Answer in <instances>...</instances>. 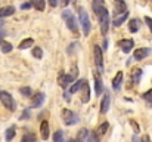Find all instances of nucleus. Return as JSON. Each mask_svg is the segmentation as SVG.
<instances>
[{
	"label": "nucleus",
	"mask_w": 152,
	"mask_h": 142,
	"mask_svg": "<svg viewBox=\"0 0 152 142\" xmlns=\"http://www.w3.org/2000/svg\"><path fill=\"white\" fill-rule=\"evenodd\" d=\"M62 19L65 21V24L69 28V31H72L74 36H78V22H77L74 13L71 10L65 9V10H62Z\"/></svg>",
	"instance_id": "1"
},
{
	"label": "nucleus",
	"mask_w": 152,
	"mask_h": 142,
	"mask_svg": "<svg viewBox=\"0 0 152 142\" xmlns=\"http://www.w3.org/2000/svg\"><path fill=\"white\" fill-rule=\"evenodd\" d=\"M80 25H81V28H83V33H84V36H89L90 34V28H92V25H90V18H89V13L86 12V9H80Z\"/></svg>",
	"instance_id": "2"
},
{
	"label": "nucleus",
	"mask_w": 152,
	"mask_h": 142,
	"mask_svg": "<svg viewBox=\"0 0 152 142\" xmlns=\"http://www.w3.org/2000/svg\"><path fill=\"white\" fill-rule=\"evenodd\" d=\"M62 120L66 126H72V124H77L78 123V116L71 111V110H62Z\"/></svg>",
	"instance_id": "3"
},
{
	"label": "nucleus",
	"mask_w": 152,
	"mask_h": 142,
	"mask_svg": "<svg viewBox=\"0 0 152 142\" xmlns=\"http://www.w3.org/2000/svg\"><path fill=\"white\" fill-rule=\"evenodd\" d=\"M98 19H99V24H101L102 34H103V36H106L108 28H109V12H108V9H106V7L102 10V13L98 16Z\"/></svg>",
	"instance_id": "4"
},
{
	"label": "nucleus",
	"mask_w": 152,
	"mask_h": 142,
	"mask_svg": "<svg viewBox=\"0 0 152 142\" xmlns=\"http://www.w3.org/2000/svg\"><path fill=\"white\" fill-rule=\"evenodd\" d=\"M77 76H78L77 68H74L71 74H64V73H62V74H61V77H59V85H61L62 88H68V85H69V83H72V82L77 79Z\"/></svg>",
	"instance_id": "5"
},
{
	"label": "nucleus",
	"mask_w": 152,
	"mask_h": 142,
	"mask_svg": "<svg viewBox=\"0 0 152 142\" xmlns=\"http://www.w3.org/2000/svg\"><path fill=\"white\" fill-rule=\"evenodd\" d=\"M0 99H1V102H3V107H6L9 111H15V108H16V105H15V101H13V98H12V95L9 93V92H0Z\"/></svg>",
	"instance_id": "6"
},
{
	"label": "nucleus",
	"mask_w": 152,
	"mask_h": 142,
	"mask_svg": "<svg viewBox=\"0 0 152 142\" xmlns=\"http://www.w3.org/2000/svg\"><path fill=\"white\" fill-rule=\"evenodd\" d=\"M93 53H95V62H96V67L99 68V71L103 70V55H102V49L101 46H95L93 49Z\"/></svg>",
	"instance_id": "7"
},
{
	"label": "nucleus",
	"mask_w": 152,
	"mask_h": 142,
	"mask_svg": "<svg viewBox=\"0 0 152 142\" xmlns=\"http://www.w3.org/2000/svg\"><path fill=\"white\" fill-rule=\"evenodd\" d=\"M127 12V4H126V1L124 0H115V3H114V13L117 15V16H120V15H123V13H126Z\"/></svg>",
	"instance_id": "8"
},
{
	"label": "nucleus",
	"mask_w": 152,
	"mask_h": 142,
	"mask_svg": "<svg viewBox=\"0 0 152 142\" xmlns=\"http://www.w3.org/2000/svg\"><path fill=\"white\" fill-rule=\"evenodd\" d=\"M149 53H151V49H148V47H139V49H136L133 52V58L136 61H140V59H145Z\"/></svg>",
	"instance_id": "9"
},
{
	"label": "nucleus",
	"mask_w": 152,
	"mask_h": 142,
	"mask_svg": "<svg viewBox=\"0 0 152 142\" xmlns=\"http://www.w3.org/2000/svg\"><path fill=\"white\" fill-rule=\"evenodd\" d=\"M118 45H120V47L123 49L124 53H129V52L134 47V42H133L132 39H124V40H121Z\"/></svg>",
	"instance_id": "10"
},
{
	"label": "nucleus",
	"mask_w": 152,
	"mask_h": 142,
	"mask_svg": "<svg viewBox=\"0 0 152 142\" xmlns=\"http://www.w3.org/2000/svg\"><path fill=\"white\" fill-rule=\"evenodd\" d=\"M95 92L96 95H99L103 92V85H102V77L99 73H95Z\"/></svg>",
	"instance_id": "11"
},
{
	"label": "nucleus",
	"mask_w": 152,
	"mask_h": 142,
	"mask_svg": "<svg viewBox=\"0 0 152 142\" xmlns=\"http://www.w3.org/2000/svg\"><path fill=\"white\" fill-rule=\"evenodd\" d=\"M92 9H93L95 15H96V16H99V15L102 13V10L105 9L103 0H93V3H92Z\"/></svg>",
	"instance_id": "12"
},
{
	"label": "nucleus",
	"mask_w": 152,
	"mask_h": 142,
	"mask_svg": "<svg viewBox=\"0 0 152 142\" xmlns=\"http://www.w3.org/2000/svg\"><path fill=\"white\" fill-rule=\"evenodd\" d=\"M109 104H111V96H109V93H105V96H103V99H102V102H101V113L102 114H106V113H108Z\"/></svg>",
	"instance_id": "13"
},
{
	"label": "nucleus",
	"mask_w": 152,
	"mask_h": 142,
	"mask_svg": "<svg viewBox=\"0 0 152 142\" xmlns=\"http://www.w3.org/2000/svg\"><path fill=\"white\" fill-rule=\"evenodd\" d=\"M43 102H45V93H37L31 101V107L33 108H39V107L43 105Z\"/></svg>",
	"instance_id": "14"
},
{
	"label": "nucleus",
	"mask_w": 152,
	"mask_h": 142,
	"mask_svg": "<svg viewBox=\"0 0 152 142\" xmlns=\"http://www.w3.org/2000/svg\"><path fill=\"white\" fill-rule=\"evenodd\" d=\"M123 77H124L123 71H118L117 76H115L114 80H112V88H114V90H118V89H120V86H121V83H123Z\"/></svg>",
	"instance_id": "15"
},
{
	"label": "nucleus",
	"mask_w": 152,
	"mask_h": 142,
	"mask_svg": "<svg viewBox=\"0 0 152 142\" xmlns=\"http://www.w3.org/2000/svg\"><path fill=\"white\" fill-rule=\"evenodd\" d=\"M40 135H42V139H49V123L45 120L42 121V126H40Z\"/></svg>",
	"instance_id": "16"
},
{
	"label": "nucleus",
	"mask_w": 152,
	"mask_h": 142,
	"mask_svg": "<svg viewBox=\"0 0 152 142\" xmlns=\"http://www.w3.org/2000/svg\"><path fill=\"white\" fill-rule=\"evenodd\" d=\"M83 96H81V101L86 104V102H89L90 101V86H89V83H87V80H86V83H84V86H83Z\"/></svg>",
	"instance_id": "17"
},
{
	"label": "nucleus",
	"mask_w": 152,
	"mask_h": 142,
	"mask_svg": "<svg viewBox=\"0 0 152 142\" xmlns=\"http://www.w3.org/2000/svg\"><path fill=\"white\" fill-rule=\"evenodd\" d=\"M15 13V7L13 6H4L0 9V18H6V16H10Z\"/></svg>",
	"instance_id": "18"
},
{
	"label": "nucleus",
	"mask_w": 152,
	"mask_h": 142,
	"mask_svg": "<svg viewBox=\"0 0 152 142\" xmlns=\"http://www.w3.org/2000/svg\"><path fill=\"white\" fill-rule=\"evenodd\" d=\"M140 28V21L139 19H130V22H129V30L132 31V33H136L137 30Z\"/></svg>",
	"instance_id": "19"
},
{
	"label": "nucleus",
	"mask_w": 152,
	"mask_h": 142,
	"mask_svg": "<svg viewBox=\"0 0 152 142\" xmlns=\"http://www.w3.org/2000/svg\"><path fill=\"white\" fill-rule=\"evenodd\" d=\"M84 83H86V80H78L77 83H74V85L69 88V93H75V92H78L80 89H83Z\"/></svg>",
	"instance_id": "20"
},
{
	"label": "nucleus",
	"mask_w": 152,
	"mask_h": 142,
	"mask_svg": "<svg viewBox=\"0 0 152 142\" xmlns=\"http://www.w3.org/2000/svg\"><path fill=\"white\" fill-rule=\"evenodd\" d=\"M108 129H109V124H108V123H102L101 126L96 129L95 135L99 138V136H102V135H105V133H106V130H108Z\"/></svg>",
	"instance_id": "21"
},
{
	"label": "nucleus",
	"mask_w": 152,
	"mask_h": 142,
	"mask_svg": "<svg viewBox=\"0 0 152 142\" xmlns=\"http://www.w3.org/2000/svg\"><path fill=\"white\" fill-rule=\"evenodd\" d=\"M127 16H129V12H126V13H123V15H120V16H115V18H114V25H115V27H120V25L127 19Z\"/></svg>",
	"instance_id": "22"
},
{
	"label": "nucleus",
	"mask_w": 152,
	"mask_h": 142,
	"mask_svg": "<svg viewBox=\"0 0 152 142\" xmlns=\"http://www.w3.org/2000/svg\"><path fill=\"white\" fill-rule=\"evenodd\" d=\"M15 135H16V127H15V126H10V127L6 130L4 138H6V141H12V139L15 138Z\"/></svg>",
	"instance_id": "23"
},
{
	"label": "nucleus",
	"mask_w": 152,
	"mask_h": 142,
	"mask_svg": "<svg viewBox=\"0 0 152 142\" xmlns=\"http://www.w3.org/2000/svg\"><path fill=\"white\" fill-rule=\"evenodd\" d=\"M89 138V130L87 129H81L80 132H78V135H77V141L78 142H86V139Z\"/></svg>",
	"instance_id": "24"
},
{
	"label": "nucleus",
	"mask_w": 152,
	"mask_h": 142,
	"mask_svg": "<svg viewBox=\"0 0 152 142\" xmlns=\"http://www.w3.org/2000/svg\"><path fill=\"white\" fill-rule=\"evenodd\" d=\"M31 3H33V6L37 9V10H45V7H46V1L45 0H30Z\"/></svg>",
	"instance_id": "25"
},
{
	"label": "nucleus",
	"mask_w": 152,
	"mask_h": 142,
	"mask_svg": "<svg viewBox=\"0 0 152 142\" xmlns=\"http://www.w3.org/2000/svg\"><path fill=\"white\" fill-rule=\"evenodd\" d=\"M140 77H142V70H134V71L132 73V80H133L134 85H139Z\"/></svg>",
	"instance_id": "26"
},
{
	"label": "nucleus",
	"mask_w": 152,
	"mask_h": 142,
	"mask_svg": "<svg viewBox=\"0 0 152 142\" xmlns=\"http://www.w3.org/2000/svg\"><path fill=\"white\" fill-rule=\"evenodd\" d=\"M33 45H34V40H33V39H25V40H22V42L19 43L18 47L24 50V49H27V47H31Z\"/></svg>",
	"instance_id": "27"
},
{
	"label": "nucleus",
	"mask_w": 152,
	"mask_h": 142,
	"mask_svg": "<svg viewBox=\"0 0 152 142\" xmlns=\"http://www.w3.org/2000/svg\"><path fill=\"white\" fill-rule=\"evenodd\" d=\"M0 46H1L0 49H1V52H3V53H9V52H10V50L13 49V46H12V45H10L9 42H3V43H1Z\"/></svg>",
	"instance_id": "28"
},
{
	"label": "nucleus",
	"mask_w": 152,
	"mask_h": 142,
	"mask_svg": "<svg viewBox=\"0 0 152 142\" xmlns=\"http://www.w3.org/2000/svg\"><path fill=\"white\" fill-rule=\"evenodd\" d=\"M21 142H36V135L34 133H25L22 136Z\"/></svg>",
	"instance_id": "29"
},
{
	"label": "nucleus",
	"mask_w": 152,
	"mask_h": 142,
	"mask_svg": "<svg viewBox=\"0 0 152 142\" xmlns=\"http://www.w3.org/2000/svg\"><path fill=\"white\" fill-rule=\"evenodd\" d=\"M33 56L37 58V59H42V58H43V50H42V47H33Z\"/></svg>",
	"instance_id": "30"
},
{
	"label": "nucleus",
	"mask_w": 152,
	"mask_h": 142,
	"mask_svg": "<svg viewBox=\"0 0 152 142\" xmlns=\"http://www.w3.org/2000/svg\"><path fill=\"white\" fill-rule=\"evenodd\" d=\"M62 138H64L62 130H58V132L53 133V142H62Z\"/></svg>",
	"instance_id": "31"
},
{
	"label": "nucleus",
	"mask_w": 152,
	"mask_h": 142,
	"mask_svg": "<svg viewBox=\"0 0 152 142\" xmlns=\"http://www.w3.org/2000/svg\"><path fill=\"white\" fill-rule=\"evenodd\" d=\"M143 99H145L146 102H149V105H152V89H149L148 92L143 93Z\"/></svg>",
	"instance_id": "32"
},
{
	"label": "nucleus",
	"mask_w": 152,
	"mask_h": 142,
	"mask_svg": "<svg viewBox=\"0 0 152 142\" xmlns=\"http://www.w3.org/2000/svg\"><path fill=\"white\" fill-rule=\"evenodd\" d=\"M19 92L24 95V96H31V88H28V86L25 88V86H24V88L19 89Z\"/></svg>",
	"instance_id": "33"
},
{
	"label": "nucleus",
	"mask_w": 152,
	"mask_h": 142,
	"mask_svg": "<svg viewBox=\"0 0 152 142\" xmlns=\"http://www.w3.org/2000/svg\"><path fill=\"white\" fill-rule=\"evenodd\" d=\"M87 142H99V138L95 135V133H92L90 136H89V139H87Z\"/></svg>",
	"instance_id": "34"
},
{
	"label": "nucleus",
	"mask_w": 152,
	"mask_h": 142,
	"mask_svg": "<svg viewBox=\"0 0 152 142\" xmlns=\"http://www.w3.org/2000/svg\"><path fill=\"white\" fill-rule=\"evenodd\" d=\"M31 6H33V3H31V1H27V3H22V4H21V9L25 10V9H30Z\"/></svg>",
	"instance_id": "35"
},
{
	"label": "nucleus",
	"mask_w": 152,
	"mask_h": 142,
	"mask_svg": "<svg viewBox=\"0 0 152 142\" xmlns=\"http://www.w3.org/2000/svg\"><path fill=\"white\" fill-rule=\"evenodd\" d=\"M28 117H30V111H28V110H25V111L22 113V116H21V120H27Z\"/></svg>",
	"instance_id": "36"
},
{
	"label": "nucleus",
	"mask_w": 152,
	"mask_h": 142,
	"mask_svg": "<svg viewBox=\"0 0 152 142\" xmlns=\"http://www.w3.org/2000/svg\"><path fill=\"white\" fill-rule=\"evenodd\" d=\"M145 22L148 24V27H149V30H151V31H152V19H151V18H149V16H146V18H145Z\"/></svg>",
	"instance_id": "37"
},
{
	"label": "nucleus",
	"mask_w": 152,
	"mask_h": 142,
	"mask_svg": "<svg viewBox=\"0 0 152 142\" xmlns=\"http://www.w3.org/2000/svg\"><path fill=\"white\" fill-rule=\"evenodd\" d=\"M49 1V4H50L52 7H56L58 6V0H48Z\"/></svg>",
	"instance_id": "38"
},
{
	"label": "nucleus",
	"mask_w": 152,
	"mask_h": 142,
	"mask_svg": "<svg viewBox=\"0 0 152 142\" xmlns=\"http://www.w3.org/2000/svg\"><path fill=\"white\" fill-rule=\"evenodd\" d=\"M130 124H132V126H133V127H134V132H136V133H137V132H139V127H137V124H136V123H134V121H133V120H132V121H130Z\"/></svg>",
	"instance_id": "39"
},
{
	"label": "nucleus",
	"mask_w": 152,
	"mask_h": 142,
	"mask_svg": "<svg viewBox=\"0 0 152 142\" xmlns=\"http://www.w3.org/2000/svg\"><path fill=\"white\" fill-rule=\"evenodd\" d=\"M133 142H143V139H140L137 136H133Z\"/></svg>",
	"instance_id": "40"
},
{
	"label": "nucleus",
	"mask_w": 152,
	"mask_h": 142,
	"mask_svg": "<svg viewBox=\"0 0 152 142\" xmlns=\"http://www.w3.org/2000/svg\"><path fill=\"white\" fill-rule=\"evenodd\" d=\"M61 3H62V6H66L69 3V0H61Z\"/></svg>",
	"instance_id": "41"
},
{
	"label": "nucleus",
	"mask_w": 152,
	"mask_h": 142,
	"mask_svg": "<svg viewBox=\"0 0 152 142\" xmlns=\"http://www.w3.org/2000/svg\"><path fill=\"white\" fill-rule=\"evenodd\" d=\"M142 139H143V142H151V139H149V136H148V135H146L145 138H142Z\"/></svg>",
	"instance_id": "42"
},
{
	"label": "nucleus",
	"mask_w": 152,
	"mask_h": 142,
	"mask_svg": "<svg viewBox=\"0 0 152 142\" xmlns=\"http://www.w3.org/2000/svg\"><path fill=\"white\" fill-rule=\"evenodd\" d=\"M3 36H4V34H3V33H0V45L3 43Z\"/></svg>",
	"instance_id": "43"
},
{
	"label": "nucleus",
	"mask_w": 152,
	"mask_h": 142,
	"mask_svg": "<svg viewBox=\"0 0 152 142\" xmlns=\"http://www.w3.org/2000/svg\"><path fill=\"white\" fill-rule=\"evenodd\" d=\"M3 24H4V22H3V18H0V28L3 27Z\"/></svg>",
	"instance_id": "44"
},
{
	"label": "nucleus",
	"mask_w": 152,
	"mask_h": 142,
	"mask_svg": "<svg viewBox=\"0 0 152 142\" xmlns=\"http://www.w3.org/2000/svg\"><path fill=\"white\" fill-rule=\"evenodd\" d=\"M66 142H78L77 139H69V141H66Z\"/></svg>",
	"instance_id": "45"
},
{
	"label": "nucleus",
	"mask_w": 152,
	"mask_h": 142,
	"mask_svg": "<svg viewBox=\"0 0 152 142\" xmlns=\"http://www.w3.org/2000/svg\"><path fill=\"white\" fill-rule=\"evenodd\" d=\"M62 142H64V141H62Z\"/></svg>",
	"instance_id": "46"
}]
</instances>
